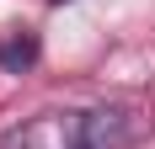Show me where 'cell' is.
<instances>
[{
    "label": "cell",
    "instance_id": "cell-2",
    "mask_svg": "<svg viewBox=\"0 0 155 149\" xmlns=\"http://www.w3.org/2000/svg\"><path fill=\"white\" fill-rule=\"evenodd\" d=\"M134 144V122L123 106H91L80 112V149H128Z\"/></svg>",
    "mask_w": 155,
    "mask_h": 149
},
{
    "label": "cell",
    "instance_id": "cell-1",
    "mask_svg": "<svg viewBox=\"0 0 155 149\" xmlns=\"http://www.w3.org/2000/svg\"><path fill=\"white\" fill-rule=\"evenodd\" d=\"M0 149H80V112H43L0 138Z\"/></svg>",
    "mask_w": 155,
    "mask_h": 149
},
{
    "label": "cell",
    "instance_id": "cell-3",
    "mask_svg": "<svg viewBox=\"0 0 155 149\" xmlns=\"http://www.w3.org/2000/svg\"><path fill=\"white\" fill-rule=\"evenodd\" d=\"M32 64H38V37H32V32H16V37L0 43V69L21 74V69H32Z\"/></svg>",
    "mask_w": 155,
    "mask_h": 149
},
{
    "label": "cell",
    "instance_id": "cell-4",
    "mask_svg": "<svg viewBox=\"0 0 155 149\" xmlns=\"http://www.w3.org/2000/svg\"><path fill=\"white\" fill-rule=\"evenodd\" d=\"M54 5H64V0H54Z\"/></svg>",
    "mask_w": 155,
    "mask_h": 149
}]
</instances>
